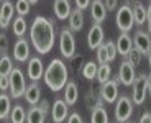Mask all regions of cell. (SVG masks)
<instances>
[{"mask_svg": "<svg viewBox=\"0 0 151 123\" xmlns=\"http://www.w3.org/2000/svg\"><path fill=\"white\" fill-rule=\"evenodd\" d=\"M54 38H56V30H54L53 20L36 17L30 28V40L38 54H43V56L48 54L54 46Z\"/></svg>", "mask_w": 151, "mask_h": 123, "instance_id": "obj_1", "label": "cell"}, {"mask_svg": "<svg viewBox=\"0 0 151 123\" xmlns=\"http://www.w3.org/2000/svg\"><path fill=\"white\" fill-rule=\"evenodd\" d=\"M68 67L63 59H53L45 71V82L53 92H59L68 84Z\"/></svg>", "mask_w": 151, "mask_h": 123, "instance_id": "obj_2", "label": "cell"}, {"mask_svg": "<svg viewBox=\"0 0 151 123\" xmlns=\"http://www.w3.org/2000/svg\"><path fill=\"white\" fill-rule=\"evenodd\" d=\"M117 26L122 33H128L135 25V17H133V8L128 4L122 5L117 8V17H115Z\"/></svg>", "mask_w": 151, "mask_h": 123, "instance_id": "obj_3", "label": "cell"}, {"mask_svg": "<svg viewBox=\"0 0 151 123\" xmlns=\"http://www.w3.org/2000/svg\"><path fill=\"white\" fill-rule=\"evenodd\" d=\"M10 77V95L13 99H20L25 95L27 92V82H25V76H23V71L20 67H15L12 74L8 76Z\"/></svg>", "mask_w": 151, "mask_h": 123, "instance_id": "obj_4", "label": "cell"}, {"mask_svg": "<svg viewBox=\"0 0 151 123\" xmlns=\"http://www.w3.org/2000/svg\"><path fill=\"white\" fill-rule=\"evenodd\" d=\"M132 100L135 105H143L148 94V76L140 74L135 77V82L132 84Z\"/></svg>", "mask_w": 151, "mask_h": 123, "instance_id": "obj_5", "label": "cell"}, {"mask_svg": "<svg viewBox=\"0 0 151 123\" xmlns=\"http://www.w3.org/2000/svg\"><path fill=\"white\" fill-rule=\"evenodd\" d=\"M59 51L63 54V58L71 59L76 54V38H74V31L64 28L59 35Z\"/></svg>", "mask_w": 151, "mask_h": 123, "instance_id": "obj_6", "label": "cell"}, {"mask_svg": "<svg viewBox=\"0 0 151 123\" xmlns=\"http://www.w3.org/2000/svg\"><path fill=\"white\" fill-rule=\"evenodd\" d=\"M133 100L127 95H122L118 97V100L115 102V118L118 123H127L128 118L133 113Z\"/></svg>", "mask_w": 151, "mask_h": 123, "instance_id": "obj_7", "label": "cell"}, {"mask_svg": "<svg viewBox=\"0 0 151 123\" xmlns=\"http://www.w3.org/2000/svg\"><path fill=\"white\" fill-rule=\"evenodd\" d=\"M118 84H120V82L117 81V77L110 79L105 84H102V86H100V99H102L104 102H107V104L117 102L118 100Z\"/></svg>", "mask_w": 151, "mask_h": 123, "instance_id": "obj_8", "label": "cell"}, {"mask_svg": "<svg viewBox=\"0 0 151 123\" xmlns=\"http://www.w3.org/2000/svg\"><path fill=\"white\" fill-rule=\"evenodd\" d=\"M135 77H136L135 66H133V64H130L127 59L122 61L120 67H118L117 81L120 82V84H123V86H132L133 82H135Z\"/></svg>", "mask_w": 151, "mask_h": 123, "instance_id": "obj_9", "label": "cell"}, {"mask_svg": "<svg viewBox=\"0 0 151 123\" xmlns=\"http://www.w3.org/2000/svg\"><path fill=\"white\" fill-rule=\"evenodd\" d=\"M69 115V105L68 102L63 99H56L54 104L51 105V118H53L54 123H63Z\"/></svg>", "mask_w": 151, "mask_h": 123, "instance_id": "obj_10", "label": "cell"}, {"mask_svg": "<svg viewBox=\"0 0 151 123\" xmlns=\"http://www.w3.org/2000/svg\"><path fill=\"white\" fill-rule=\"evenodd\" d=\"M13 59H17L18 63H27L30 59V43L25 36L18 38L13 45Z\"/></svg>", "mask_w": 151, "mask_h": 123, "instance_id": "obj_11", "label": "cell"}, {"mask_svg": "<svg viewBox=\"0 0 151 123\" xmlns=\"http://www.w3.org/2000/svg\"><path fill=\"white\" fill-rule=\"evenodd\" d=\"M87 45L91 49H97L99 46L104 45V28L100 23H94L92 28L89 30L87 35Z\"/></svg>", "mask_w": 151, "mask_h": 123, "instance_id": "obj_12", "label": "cell"}, {"mask_svg": "<svg viewBox=\"0 0 151 123\" xmlns=\"http://www.w3.org/2000/svg\"><path fill=\"white\" fill-rule=\"evenodd\" d=\"M45 71L46 69L43 67V61L40 58H30L28 59L27 72H28V77L33 82H38L41 77H45Z\"/></svg>", "mask_w": 151, "mask_h": 123, "instance_id": "obj_13", "label": "cell"}, {"mask_svg": "<svg viewBox=\"0 0 151 123\" xmlns=\"http://www.w3.org/2000/svg\"><path fill=\"white\" fill-rule=\"evenodd\" d=\"M13 15H15V5L12 4L10 0L2 2V8H0V26L2 30L8 28L10 23H13Z\"/></svg>", "mask_w": 151, "mask_h": 123, "instance_id": "obj_14", "label": "cell"}, {"mask_svg": "<svg viewBox=\"0 0 151 123\" xmlns=\"http://www.w3.org/2000/svg\"><path fill=\"white\" fill-rule=\"evenodd\" d=\"M133 43H135V48L143 56H148L151 53V35L145 33V31H136L135 38H133Z\"/></svg>", "mask_w": 151, "mask_h": 123, "instance_id": "obj_15", "label": "cell"}, {"mask_svg": "<svg viewBox=\"0 0 151 123\" xmlns=\"http://www.w3.org/2000/svg\"><path fill=\"white\" fill-rule=\"evenodd\" d=\"M89 8H91V17L95 23H102L107 18V12L109 10H107L104 0H92Z\"/></svg>", "mask_w": 151, "mask_h": 123, "instance_id": "obj_16", "label": "cell"}, {"mask_svg": "<svg viewBox=\"0 0 151 123\" xmlns=\"http://www.w3.org/2000/svg\"><path fill=\"white\" fill-rule=\"evenodd\" d=\"M117 51L118 54H122V56H128L130 51H132L133 48H135V43H133V38L130 36L128 33H122L120 36L117 38Z\"/></svg>", "mask_w": 151, "mask_h": 123, "instance_id": "obj_17", "label": "cell"}, {"mask_svg": "<svg viewBox=\"0 0 151 123\" xmlns=\"http://www.w3.org/2000/svg\"><path fill=\"white\" fill-rule=\"evenodd\" d=\"M46 110L41 105H31L30 110L27 112V123H45Z\"/></svg>", "mask_w": 151, "mask_h": 123, "instance_id": "obj_18", "label": "cell"}, {"mask_svg": "<svg viewBox=\"0 0 151 123\" xmlns=\"http://www.w3.org/2000/svg\"><path fill=\"white\" fill-rule=\"evenodd\" d=\"M25 100L28 102L30 105H38L41 102V89L36 82H31L30 86L27 87V92H25Z\"/></svg>", "mask_w": 151, "mask_h": 123, "instance_id": "obj_19", "label": "cell"}, {"mask_svg": "<svg viewBox=\"0 0 151 123\" xmlns=\"http://www.w3.org/2000/svg\"><path fill=\"white\" fill-rule=\"evenodd\" d=\"M84 10L76 7L74 10L71 12V15H69V30L72 31H81L84 26Z\"/></svg>", "mask_w": 151, "mask_h": 123, "instance_id": "obj_20", "label": "cell"}, {"mask_svg": "<svg viewBox=\"0 0 151 123\" xmlns=\"http://www.w3.org/2000/svg\"><path fill=\"white\" fill-rule=\"evenodd\" d=\"M71 2L69 0H54V15L59 20H66L71 15Z\"/></svg>", "mask_w": 151, "mask_h": 123, "instance_id": "obj_21", "label": "cell"}, {"mask_svg": "<svg viewBox=\"0 0 151 123\" xmlns=\"http://www.w3.org/2000/svg\"><path fill=\"white\" fill-rule=\"evenodd\" d=\"M79 99V89H77V84L74 81H69L64 87V100L68 102V105H74Z\"/></svg>", "mask_w": 151, "mask_h": 123, "instance_id": "obj_22", "label": "cell"}, {"mask_svg": "<svg viewBox=\"0 0 151 123\" xmlns=\"http://www.w3.org/2000/svg\"><path fill=\"white\" fill-rule=\"evenodd\" d=\"M132 8H133V17H135V25L143 26L145 23L148 22V10L143 7V4H140V2H135Z\"/></svg>", "mask_w": 151, "mask_h": 123, "instance_id": "obj_23", "label": "cell"}, {"mask_svg": "<svg viewBox=\"0 0 151 123\" xmlns=\"http://www.w3.org/2000/svg\"><path fill=\"white\" fill-rule=\"evenodd\" d=\"M12 102L10 97H8L5 92H2L0 95V118L2 120H8L10 118V113H12Z\"/></svg>", "mask_w": 151, "mask_h": 123, "instance_id": "obj_24", "label": "cell"}, {"mask_svg": "<svg viewBox=\"0 0 151 123\" xmlns=\"http://www.w3.org/2000/svg\"><path fill=\"white\" fill-rule=\"evenodd\" d=\"M91 123H109V115H107L105 108L102 105L92 108V115H91Z\"/></svg>", "mask_w": 151, "mask_h": 123, "instance_id": "obj_25", "label": "cell"}, {"mask_svg": "<svg viewBox=\"0 0 151 123\" xmlns=\"http://www.w3.org/2000/svg\"><path fill=\"white\" fill-rule=\"evenodd\" d=\"M10 120L12 123H27V112L22 105H15L12 108V113H10Z\"/></svg>", "mask_w": 151, "mask_h": 123, "instance_id": "obj_26", "label": "cell"}, {"mask_svg": "<svg viewBox=\"0 0 151 123\" xmlns=\"http://www.w3.org/2000/svg\"><path fill=\"white\" fill-rule=\"evenodd\" d=\"M12 28H13L15 36H18V38L25 36V33H27V22H25V18L18 15L13 20V23H12Z\"/></svg>", "mask_w": 151, "mask_h": 123, "instance_id": "obj_27", "label": "cell"}, {"mask_svg": "<svg viewBox=\"0 0 151 123\" xmlns=\"http://www.w3.org/2000/svg\"><path fill=\"white\" fill-rule=\"evenodd\" d=\"M112 79V67L107 64H99V71H97V81L100 84H105L107 81Z\"/></svg>", "mask_w": 151, "mask_h": 123, "instance_id": "obj_28", "label": "cell"}, {"mask_svg": "<svg viewBox=\"0 0 151 123\" xmlns=\"http://www.w3.org/2000/svg\"><path fill=\"white\" fill-rule=\"evenodd\" d=\"M13 69H15V67L12 64V58L8 56V54H2V59H0V74L10 76Z\"/></svg>", "mask_w": 151, "mask_h": 123, "instance_id": "obj_29", "label": "cell"}, {"mask_svg": "<svg viewBox=\"0 0 151 123\" xmlns=\"http://www.w3.org/2000/svg\"><path fill=\"white\" fill-rule=\"evenodd\" d=\"M97 71H99V66L94 61H89V63L82 67V76L86 79H89V81H92V79H97Z\"/></svg>", "mask_w": 151, "mask_h": 123, "instance_id": "obj_30", "label": "cell"}, {"mask_svg": "<svg viewBox=\"0 0 151 123\" xmlns=\"http://www.w3.org/2000/svg\"><path fill=\"white\" fill-rule=\"evenodd\" d=\"M30 7H31L30 0H17V4H15V10L20 17L28 15L30 13Z\"/></svg>", "mask_w": 151, "mask_h": 123, "instance_id": "obj_31", "label": "cell"}, {"mask_svg": "<svg viewBox=\"0 0 151 123\" xmlns=\"http://www.w3.org/2000/svg\"><path fill=\"white\" fill-rule=\"evenodd\" d=\"M141 59H143V54H141V53L138 51L136 48H133L132 51H130V54L127 56V61H128L130 64H133L135 67L141 64Z\"/></svg>", "mask_w": 151, "mask_h": 123, "instance_id": "obj_32", "label": "cell"}, {"mask_svg": "<svg viewBox=\"0 0 151 123\" xmlns=\"http://www.w3.org/2000/svg\"><path fill=\"white\" fill-rule=\"evenodd\" d=\"M97 63H99V64H107V63H110V61H109V51H107L105 43H104L102 46H99V48H97Z\"/></svg>", "mask_w": 151, "mask_h": 123, "instance_id": "obj_33", "label": "cell"}, {"mask_svg": "<svg viewBox=\"0 0 151 123\" xmlns=\"http://www.w3.org/2000/svg\"><path fill=\"white\" fill-rule=\"evenodd\" d=\"M105 46H107V51H109V61L110 63H112L113 59H115V56H117V45H115V43H113V41H107L105 43Z\"/></svg>", "mask_w": 151, "mask_h": 123, "instance_id": "obj_34", "label": "cell"}, {"mask_svg": "<svg viewBox=\"0 0 151 123\" xmlns=\"http://www.w3.org/2000/svg\"><path fill=\"white\" fill-rule=\"evenodd\" d=\"M0 89H2V92L10 90V77H8V76L0 74Z\"/></svg>", "mask_w": 151, "mask_h": 123, "instance_id": "obj_35", "label": "cell"}, {"mask_svg": "<svg viewBox=\"0 0 151 123\" xmlns=\"http://www.w3.org/2000/svg\"><path fill=\"white\" fill-rule=\"evenodd\" d=\"M104 4H105V7L109 12H113V10H117L118 0H104Z\"/></svg>", "mask_w": 151, "mask_h": 123, "instance_id": "obj_36", "label": "cell"}, {"mask_svg": "<svg viewBox=\"0 0 151 123\" xmlns=\"http://www.w3.org/2000/svg\"><path fill=\"white\" fill-rule=\"evenodd\" d=\"M92 0H76V7L81 8V10H86L87 7H91Z\"/></svg>", "mask_w": 151, "mask_h": 123, "instance_id": "obj_37", "label": "cell"}, {"mask_svg": "<svg viewBox=\"0 0 151 123\" xmlns=\"http://www.w3.org/2000/svg\"><path fill=\"white\" fill-rule=\"evenodd\" d=\"M68 123H84V120L81 118V115L79 113H71V115H69V118H68Z\"/></svg>", "mask_w": 151, "mask_h": 123, "instance_id": "obj_38", "label": "cell"}, {"mask_svg": "<svg viewBox=\"0 0 151 123\" xmlns=\"http://www.w3.org/2000/svg\"><path fill=\"white\" fill-rule=\"evenodd\" d=\"M0 40H2V54H7V45H8V38L4 33L0 35Z\"/></svg>", "mask_w": 151, "mask_h": 123, "instance_id": "obj_39", "label": "cell"}, {"mask_svg": "<svg viewBox=\"0 0 151 123\" xmlns=\"http://www.w3.org/2000/svg\"><path fill=\"white\" fill-rule=\"evenodd\" d=\"M138 123H151V113L150 112H145L143 115L140 117V122Z\"/></svg>", "mask_w": 151, "mask_h": 123, "instance_id": "obj_40", "label": "cell"}, {"mask_svg": "<svg viewBox=\"0 0 151 123\" xmlns=\"http://www.w3.org/2000/svg\"><path fill=\"white\" fill-rule=\"evenodd\" d=\"M148 31H150V35H151V2H150V5H148Z\"/></svg>", "mask_w": 151, "mask_h": 123, "instance_id": "obj_41", "label": "cell"}, {"mask_svg": "<svg viewBox=\"0 0 151 123\" xmlns=\"http://www.w3.org/2000/svg\"><path fill=\"white\" fill-rule=\"evenodd\" d=\"M148 92H150V95H151V74L148 76Z\"/></svg>", "mask_w": 151, "mask_h": 123, "instance_id": "obj_42", "label": "cell"}, {"mask_svg": "<svg viewBox=\"0 0 151 123\" xmlns=\"http://www.w3.org/2000/svg\"><path fill=\"white\" fill-rule=\"evenodd\" d=\"M148 64H150V67H151V53L148 54Z\"/></svg>", "mask_w": 151, "mask_h": 123, "instance_id": "obj_43", "label": "cell"}, {"mask_svg": "<svg viewBox=\"0 0 151 123\" xmlns=\"http://www.w3.org/2000/svg\"><path fill=\"white\" fill-rule=\"evenodd\" d=\"M30 2H31V5H35V4L38 2V0H30Z\"/></svg>", "mask_w": 151, "mask_h": 123, "instance_id": "obj_44", "label": "cell"}, {"mask_svg": "<svg viewBox=\"0 0 151 123\" xmlns=\"http://www.w3.org/2000/svg\"><path fill=\"white\" fill-rule=\"evenodd\" d=\"M127 123H130V122H127Z\"/></svg>", "mask_w": 151, "mask_h": 123, "instance_id": "obj_45", "label": "cell"}, {"mask_svg": "<svg viewBox=\"0 0 151 123\" xmlns=\"http://www.w3.org/2000/svg\"><path fill=\"white\" fill-rule=\"evenodd\" d=\"M2 2H4V0H2Z\"/></svg>", "mask_w": 151, "mask_h": 123, "instance_id": "obj_46", "label": "cell"}]
</instances>
